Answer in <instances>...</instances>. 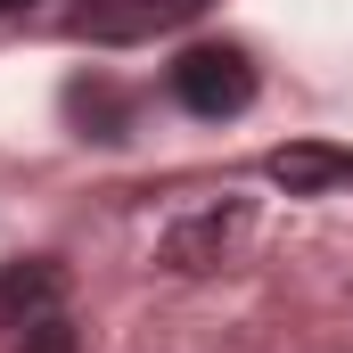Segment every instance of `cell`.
Masks as SVG:
<instances>
[{
  "label": "cell",
  "instance_id": "1",
  "mask_svg": "<svg viewBox=\"0 0 353 353\" xmlns=\"http://www.w3.org/2000/svg\"><path fill=\"white\" fill-rule=\"evenodd\" d=\"M247 239V205L230 197V205H197V214H181L173 230L157 239V263L173 271V279H197V271L230 263V247Z\"/></svg>",
  "mask_w": 353,
  "mask_h": 353
},
{
  "label": "cell",
  "instance_id": "5",
  "mask_svg": "<svg viewBox=\"0 0 353 353\" xmlns=\"http://www.w3.org/2000/svg\"><path fill=\"white\" fill-rule=\"evenodd\" d=\"M25 353H83V329L66 312H41V321H25Z\"/></svg>",
  "mask_w": 353,
  "mask_h": 353
},
{
  "label": "cell",
  "instance_id": "4",
  "mask_svg": "<svg viewBox=\"0 0 353 353\" xmlns=\"http://www.w3.org/2000/svg\"><path fill=\"white\" fill-rule=\"evenodd\" d=\"M58 296H66V271L58 263H41V255L0 263V329H25V321L58 312Z\"/></svg>",
  "mask_w": 353,
  "mask_h": 353
},
{
  "label": "cell",
  "instance_id": "3",
  "mask_svg": "<svg viewBox=\"0 0 353 353\" xmlns=\"http://www.w3.org/2000/svg\"><path fill=\"white\" fill-rule=\"evenodd\" d=\"M173 99L189 115H239V107L255 99V66H247L239 50H189L173 66Z\"/></svg>",
  "mask_w": 353,
  "mask_h": 353
},
{
  "label": "cell",
  "instance_id": "6",
  "mask_svg": "<svg viewBox=\"0 0 353 353\" xmlns=\"http://www.w3.org/2000/svg\"><path fill=\"white\" fill-rule=\"evenodd\" d=\"M8 8H25V0H0V17H8Z\"/></svg>",
  "mask_w": 353,
  "mask_h": 353
},
{
  "label": "cell",
  "instance_id": "2",
  "mask_svg": "<svg viewBox=\"0 0 353 353\" xmlns=\"http://www.w3.org/2000/svg\"><path fill=\"white\" fill-rule=\"evenodd\" d=\"M205 0H83L74 17H66V33L74 41H107V50H123V41H157V33H173L189 25Z\"/></svg>",
  "mask_w": 353,
  "mask_h": 353
}]
</instances>
